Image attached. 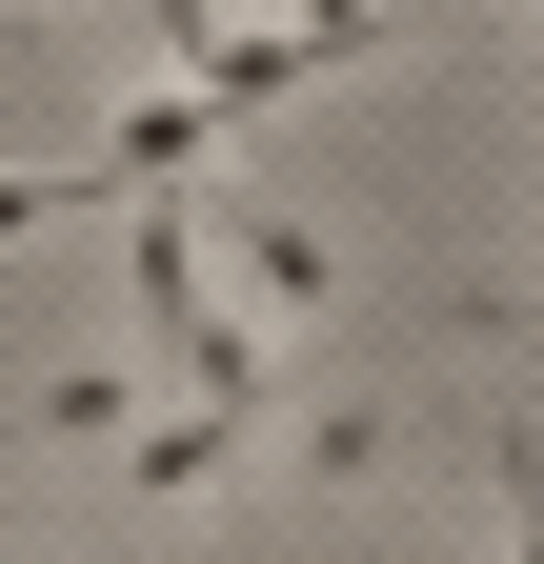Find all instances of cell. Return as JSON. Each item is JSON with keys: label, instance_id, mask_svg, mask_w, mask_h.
<instances>
[{"label": "cell", "instance_id": "cell-5", "mask_svg": "<svg viewBox=\"0 0 544 564\" xmlns=\"http://www.w3.org/2000/svg\"><path fill=\"white\" fill-rule=\"evenodd\" d=\"M283 61H303V82H344V61H383V0H283Z\"/></svg>", "mask_w": 544, "mask_h": 564}, {"label": "cell", "instance_id": "cell-4", "mask_svg": "<svg viewBox=\"0 0 544 564\" xmlns=\"http://www.w3.org/2000/svg\"><path fill=\"white\" fill-rule=\"evenodd\" d=\"M142 383H162V364H61V383H41V444H121Z\"/></svg>", "mask_w": 544, "mask_h": 564}, {"label": "cell", "instance_id": "cell-7", "mask_svg": "<svg viewBox=\"0 0 544 564\" xmlns=\"http://www.w3.org/2000/svg\"><path fill=\"white\" fill-rule=\"evenodd\" d=\"M504 21H524V41H544V0H504Z\"/></svg>", "mask_w": 544, "mask_h": 564}, {"label": "cell", "instance_id": "cell-2", "mask_svg": "<svg viewBox=\"0 0 544 564\" xmlns=\"http://www.w3.org/2000/svg\"><path fill=\"white\" fill-rule=\"evenodd\" d=\"M242 464H262V423H222V403H142V423H121V484H142V524H162V505H222Z\"/></svg>", "mask_w": 544, "mask_h": 564}, {"label": "cell", "instance_id": "cell-3", "mask_svg": "<svg viewBox=\"0 0 544 564\" xmlns=\"http://www.w3.org/2000/svg\"><path fill=\"white\" fill-rule=\"evenodd\" d=\"M383 444H403L383 403H303V423H262V464H283L303 505H323V484H383Z\"/></svg>", "mask_w": 544, "mask_h": 564}, {"label": "cell", "instance_id": "cell-1", "mask_svg": "<svg viewBox=\"0 0 544 564\" xmlns=\"http://www.w3.org/2000/svg\"><path fill=\"white\" fill-rule=\"evenodd\" d=\"M202 223H222V303L242 323H323L344 303V242L323 223H283V202H202Z\"/></svg>", "mask_w": 544, "mask_h": 564}, {"label": "cell", "instance_id": "cell-6", "mask_svg": "<svg viewBox=\"0 0 544 564\" xmlns=\"http://www.w3.org/2000/svg\"><path fill=\"white\" fill-rule=\"evenodd\" d=\"M61 202H101V182H81V162H61V182H41V162H0V242H41Z\"/></svg>", "mask_w": 544, "mask_h": 564}, {"label": "cell", "instance_id": "cell-8", "mask_svg": "<svg viewBox=\"0 0 544 564\" xmlns=\"http://www.w3.org/2000/svg\"><path fill=\"white\" fill-rule=\"evenodd\" d=\"M21 21H61V0H21Z\"/></svg>", "mask_w": 544, "mask_h": 564}]
</instances>
